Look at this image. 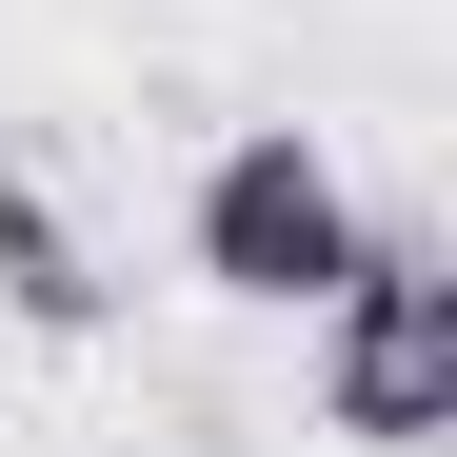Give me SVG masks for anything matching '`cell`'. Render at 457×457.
<instances>
[{"mask_svg": "<svg viewBox=\"0 0 457 457\" xmlns=\"http://www.w3.org/2000/svg\"><path fill=\"white\" fill-rule=\"evenodd\" d=\"M319 437L358 457H437L457 437V259L437 239H358L319 298Z\"/></svg>", "mask_w": 457, "mask_h": 457, "instance_id": "obj_1", "label": "cell"}, {"mask_svg": "<svg viewBox=\"0 0 457 457\" xmlns=\"http://www.w3.org/2000/svg\"><path fill=\"white\" fill-rule=\"evenodd\" d=\"M179 239H199V278L239 298V319H319V298H338V259L378 239V219H358V179H338L298 120H239V139L199 160Z\"/></svg>", "mask_w": 457, "mask_h": 457, "instance_id": "obj_2", "label": "cell"}, {"mask_svg": "<svg viewBox=\"0 0 457 457\" xmlns=\"http://www.w3.org/2000/svg\"><path fill=\"white\" fill-rule=\"evenodd\" d=\"M0 319H21V338H100V319H120V278H100L80 219H60L40 160H0Z\"/></svg>", "mask_w": 457, "mask_h": 457, "instance_id": "obj_3", "label": "cell"}]
</instances>
